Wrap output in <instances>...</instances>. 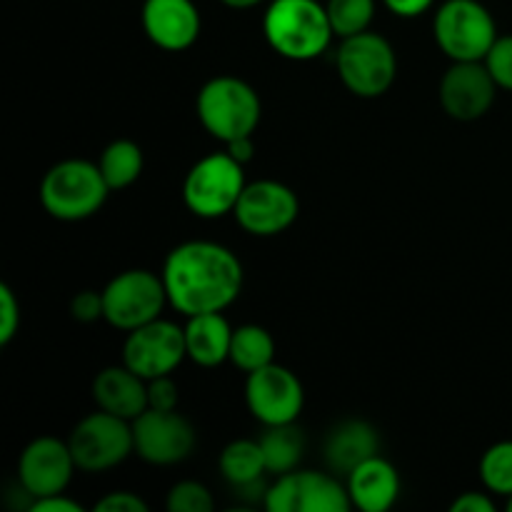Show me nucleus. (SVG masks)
<instances>
[{"label": "nucleus", "mask_w": 512, "mask_h": 512, "mask_svg": "<svg viewBox=\"0 0 512 512\" xmlns=\"http://www.w3.org/2000/svg\"><path fill=\"white\" fill-rule=\"evenodd\" d=\"M168 303L185 318L223 313L243 290V263L230 248L210 240H188L173 248L163 265Z\"/></svg>", "instance_id": "f257e3e1"}, {"label": "nucleus", "mask_w": 512, "mask_h": 512, "mask_svg": "<svg viewBox=\"0 0 512 512\" xmlns=\"http://www.w3.org/2000/svg\"><path fill=\"white\" fill-rule=\"evenodd\" d=\"M263 33L280 58L315 60L335 38L328 8L318 0H273L263 15Z\"/></svg>", "instance_id": "f03ea898"}, {"label": "nucleus", "mask_w": 512, "mask_h": 512, "mask_svg": "<svg viewBox=\"0 0 512 512\" xmlns=\"http://www.w3.org/2000/svg\"><path fill=\"white\" fill-rule=\"evenodd\" d=\"M198 120L213 138L230 143L235 138H250L263 115L253 85L235 75H218L208 80L198 93Z\"/></svg>", "instance_id": "7ed1b4c3"}, {"label": "nucleus", "mask_w": 512, "mask_h": 512, "mask_svg": "<svg viewBox=\"0 0 512 512\" xmlns=\"http://www.w3.org/2000/svg\"><path fill=\"white\" fill-rule=\"evenodd\" d=\"M110 185L105 183L100 165L90 160L70 158L53 165L40 183V203L58 220H85L105 205Z\"/></svg>", "instance_id": "20e7f679"}, {"label": "nucleus", "mask_w": 512, "mask_h": 512, "mask_svg": "<svg viewBox=\"0 0 512 512\" xmlns=\"http://www.w3.org/2000/svg\"><path fill=\"white\" fill-rule=\"evenodd\" d=\"M335 63L343 85L358 98H380L388 93L398 73L393 45L388 38L370 30L343 38Z\"/></svg>", "instance_id": "39448f33"}, {"label": "nucleus", "mask_w": 512, "mask_h": 512, "mask_svg": "<svg viewBox=\"0 0 512 512\" xmlns=\"http://www.w3.org/2000/svg\"><path fill=\"white\" fill-rule=\"evenodd\" d=\"M243 163L230 153L205 155L185 175L183 200L198 218L215 220L233 213L245 190Z\"/></svg>", "instance_id": "423d86ee"}, {"label": "nucleus", "mask_w": 512, "mask_h": 512, "mask_svg": "<svg viewBox=\"0 0 512 512\" xmlns=\"http://www.w3.org/2000/svg\"><path fill=\"white\" fill-rule=\"evenodd\" d=\"M435 43L450 60H485L498 28L480 0H445L433 20Z\"/></svg>", "instance_id": "0eeeda50"}, {"label": "nucleus", "mask_w": 512, "mask_h": 512, "mask_svg": "<svg viewBox=\"0 0 512 512\" xmlns=\"http://www.w3.org/2000/svg\"><path fill=\"white\" fill-rule=\"evenodd\" d=\"M165 303H168V290L163 275L143 268L123 270L103 288V318L125 333L150 320H158Z\"/></svg>", "instance_id": "6e6552de"}, {"label": "nucleus", "mask_w": 512, "mask_h": 512, "mask_svg": "<svg viewBox=\"0 0 512 512\" xmlns=\"http://www.w3.org/2000/svg\"><path fill=\"white\" fill-rule=\"evenodd\" d=\"M70 453L85 473H103L135 453L133 423L113 413H90L70 433Z\"/></svg>", "instance_id": "1a4fd4ad"}, {"label": "nucleus", "mask_w": 512, "mask_h": 512, "mask_svg": "<svg viewBox=\"0 0 512 512\" xmlns=\"http://www.w3.org/2000/svg\"><path fill=\"white\" fill-rule=\"evenodd\" d=\"M263 505L270 512H348L353 500L348 485L340 483L335 473L290 470L270 485Z\"/></svg>", "instance_id": "9d476101"}, {"label": "nucleus", "mask_w": 512, "mask_h": 512, "mask_svg": "<svg viewBox=\"0 0 512 512\" xmlns=\"http://www.w3.org/2000/svg\"><path fill=\"white\" fill-rule=\"evenodd\" d=\"M183 358H188L185 330L163 318L130 330L123 343V365L143 380L170 375L183 363Z\"/></svg>", "instance_id": "9b49d317"}, {"label": "nucleus", "mask_w": 512, "mask_h": 512, "mask_svg": "<svg viewBox=\"0 0 512 512\" xmlns=\"http://www.w3.org/2000/svg\"><path fill=\"white\" fill-rule=\"evenodd\" d=\"M245 403L255 420L268 425H288L298 420L305 405V390L298 375L283 365H265L248 373L245 380Z\"/></svg>", "instance_id": "f8f14e48"}, {"label": "nucleus", "mask_w": 512, "mask_h": 512, "mask_svg": "<svg viewBox=\"0 0 512 512\" xmlns=\"http://www.w3.org/2000/svg\"><path fill=\"white\" fill-rule=\"evenodd\" d=\"M135 453L150 465H178L195 448V428L178 410L148 408L133 420Z\"/></svg>", "instance_id": "ddd939ff"}, {"label": "nucleus", "mask_w": 512, "mask_h": 512, "mask_svg": "<svg viewBox=\"0 0 512 512\" xmlns=\"http://www.w3.org/2000/svg\"><path fill=\"white\" fill-rule=\"evenodd\" d=\"M300 213L298 195L278 180H255L245 185L233 215L245 233L273 238L285 233Z\"/></svg>", "instance_id": "4468645a"}, {"label": "nucleus", "mask_w": 512, "mask_h": 512, "mask_svg": "<svg viewBox=\"0 0 512 512\" xmlns=\"http://www.w3.org/2000/svg\"><path fill=\"white\" fill-rule=\"evenodd\" d=\"M498 83L483 60H455L440 80V105L460 123L480 120L495 103Z\"/></svg>", "instance_id": "2eb2a0df"}, {"label": "nucleus", "mask_w": 512, "mask_h": 512, "mask_svg": "<svg viewBox=\"0 0 512 512\" xmlns=\"http://www.w3.org/2000/svg\"><path fill=\"white\" fill-rule=\"evenodd\" d=\"M75 465L70 445L58 438L33 440L28 448L20 453L18 460V480L20 488L30 498H45L53 493H65L70 478H73Z\"/></svg>", "instance_id": "dca6fc26"}, {"label": "nucleus", "mask_w": 512, "mask_h": 512, "mask_svg": "<svg viewBox=\"0 0 512 512\" xmlns=\"http://www.w3.org/2000/svg\"><path fill=\"white\" fill-rule=\"evenodd\" d=\"M143 30L158 48L180 53L200 35V10L193 0H145L140 10Z\"/></svg>", "instance_id": "f3484780"}, {"label": "nucleus", "mask_w": 512, "mask_h": 512, "mask_svg": "<svg viewBox=\"0 0 512 512\" xmlns=\"http://www.w3.org/2000/svg\"><path fill=\"white\" fill-rule=\"evenodd\" d=\"M93 400L100 410L133 423L148 410V380L140 378L128 365L105 368L93 380Z\"/></svg>", "instance_id": "a211bd4d"}, {"label": "nucleus", "mask_w": 512, "mask_h": 512, "mask_svg": "<svg viewBox=\"0 0 512 512\" xmlns=\"http://www.w3.org/2000/svg\"><path fill=\"white\" fill-rule=\"evenodd\" d=\"M353 508L363 512H388L400 498V475L393 463L375 455L360 463L345 478Z\"/></svg>", "instance_id": "6ab92c4d"}, {"label": "nucleus", "mask_w": 512, "mask_h": 512, "mask_svg": "<svg viewBox=\"0 0 512 512\" xmlns=\"http://www.w3.org/2000/svg\"><path fill=\"white\" fill-rule=\"evenodd\" d=\"M380 455V435L365 420H343L325 440V463L330 473L348 478L360 463Z\"/></svg>", "instance_id": "aec40b11"}, {"label": "nucleus", "mask_w": 512, "mask_h": 512, "mask_svg": "<svg viewBox=\"0 0 512 512\" xmlns=\"http://www.w3.org/2000/svg\"><path fill=\"white\" fill-rule=\"evenodd\" d=\"M185 350L200 368H218L230 360L233 328L220 313H200L185 323Z\"/></svg>", "instance_id": "412c9836"}, {"label": "nucleus", "mask_w": 512, "mask_h": 512, "mask_svg": "<svg viewBox=\"0 0 512 512\" xmlns=\"http://www.w3.org/2000/svg\"><path fill=\"white\" fill-rule=\"evenodd\" d=\"M260 450H263L265 468L268 473L285 475L290 470H298L305 453V438L295 423L288 425H268L260 435Z\"/></svg>", "instance_id": "4be33fe9"}, {"label": "nucleus", "mask_w": 512, "mask_h": 512, "mask_svg": "<svg viewBox=\"0 0 512 512\" xmlns=\"http://www.w3.org/2000/svg\"><path fill=\"white\" fill-rule=\"evenodd\" d=\"M220 473L233 488H245V485L263 480V473H268V468H265L258 440H233L230 445H225L220 453Z\"/></svg>", "instance_id": "5701e85b"}, {"label": "nucleus", "mask_w": 512, "mask_h": 512, "mask_svg": "<svg viewBox=\"0 0 512 512\" xmlns=\"http://www.w3.org/2000/svg\"><path fill=\"white\" fill-rule=\"evenodd\" d=\"M275 340L260 325H240L233 330V343H230V363L243 373H255L273 363Z\"/></svg>", "instance_id": "b1692460"}, {"label": "nucleus", "mask_w": 512, "mask_h": 512, "mask_svg": "<svg viewBox=\"0 0 512 512\" xmlns=\"http://www.w3.org/2000/svg\"><path fill=\"white\" fill-rule=\"evenodd\" d=\"M98 165L110 190H123L143 173V150L133 140H115L100 153Z\"/></svg>", "instance_id": "393cba45"}, {"label": "nucleus", "mask_w": 512, "mask_h": 512, "mask_svg": "<svg viewBox=\"0 0 512 512\" xmlns=\"http://www.w3.org/2000/svg\"><path fill=\"white\" fill-rule=\"evenodd\" d=\"M325 8H328L333 33L343 40L370 28L375 15V0H328Z\"/></svg>", "instance_id": "a878e982"}, {"label": "nucleus", "mask_w": 512, "mask_h": 512, "mask_svg": "<svg viewBox=\"0 0 512 512\" xmlns=\"http://www.w3.org/2000/svg\"><path fill=\"white\" fill-rule=\"evenodd\" d=\"M480 478L483 485L495 495H512V440L490 445L480 458Z\"/></svg>", "instance_id": "bb28decb"}, {"label": "nucleus", "mask_w": 512, "mask_h": 512, "mask_svg": "<svg viewBox=\"0 0 512 512\" xmlns=\"http://www.w3.org/2000/svg\"><path fill=\"white\" fill-rule=\"evenodd\" d=\"M213 505L210 490L203 483H195V480H183V483L173 485L168 493L170 512H210Z\"/></svg>", "instance_id": "cd10ccee"}, {"label": "nucleus", "mask_w": 512, "mask_h": 512, "mask_svg": "<svg viewBox=\"0 0 512 512\" xmlns=\"http://www.w3.org/2000/svg\"><path fill=\"white\" fill-rule=\"evenodd\" d=\"M483 63L488 65L498 88L512 93V35H498Z\"/></svg>", "instance_id": "c85d7f7f"}, {"label": "nucleus", "mask_w": 512, "mask_h": 512, "mask_svg": "<svg viewBox=\"0 0 512 512\" xmlns=\"http://www.w3.org/2000/svg\"><path fill=\"white\" fill-rule=\"evenodd\" d=\"M20 330V303L8 285H0V345H8Z\"/></svg>", "instance_id": "c756f323"}, {"label": "nucleus", "mask_w": 512, "mask_h": 512, "mask_svg": "<svg viewBox=\"0 0 512 512\" xmlns=\"http://www.w3.org/2000/svg\"><path fill=\"white\" fill-rule=\"evenodd\" d=\"M70 313L78 323H95L105 315L103 308V290H80L75 298L70 300Z\"/></svg>", "instance_id": "7c9ffc66"}, {"label": "nucleus", "mask_w": 512, "mask_h": 512, "mask_svg": "<svg viewBox=\"0 0 512 512\" xmlns=\"http://www.w3.org/2000/svg\"><path fill=\"white\" fill-rule=\"evenodd\" d=\"M178 385L173 383L170 375L148 380V408L155 410H175L178 408Z\"/></svg>", "instance_id": "2f4dec72"}, {"label": "nucleus", "mask_w": 512, "mask_h": 512, "mask_svg": "<svg viewBox=\"0 0 512 512\" xmlns=\"http://www.w3.org/2000/svg\"><path fill=\"white\" fill-rule=\"evenodd\" d=\"M95 512H148V503L130 490H115L95 503Z\"/></svg>", "instance_id": "473e14b6"}, {"label": "nucleus", "mask_w": 512, "mask_h": 512, "mask_svg": "<svg viewBox=\"0 0 512 512\" xmlns=\"http://www.w3.org/2000/svg\"><path fill=\"white\" fill-rule=\"evenodd\" d=\"M80 508L75 500L65 498L63 493H53V495H45V498H35L30 503V512H80Z\"/></svg>", "instance_id": "72a5a7b5"}, {"label": "nucleus", "mask_w": 512, "mask_h": 512, "mask_svg": "<svg viewBox=\"0 0 512 512\" xmlns=\"http://www.w3.org/2000/svg\"><path fill=\"white\" fill-rule=\"evenodd\" d=\"M383 3L398 18H418L433 8L435 0H383Z\"/></svg>", "instance_id": "f704fd0d"}, {"label": "nucleus", "mask_w": 512, "mask_h": 512, "mask_svg": "<svg viewBox=\"0 0 512 512\" xmlns=\"http://www.w3.org/2000/svg\"><path fill=\"white\" fill-rule=\"evenodd\" d=\"M453 512H493L495 503L485 493H463L450 505Z\"/></svg>", "instance_id": "c9c22d12"}, {"label": "nucleus", "mask_w": 512, "mask_h": 512, "mask_svg": "<svg viewBox=\"0 0 512 512\" xmlns=\"http://www.w3.org/2000/svg\"><path fill=\"white\" fill-rule=\"evenodd\" d=\"M225 153H230L238 163L245 165L253 158V135H250V138H235L230 140V143H225Z\"/></svg>", "instance_id": "e433bc0d"}, {"label": "nucleus", "mask_w": 512, "mask_h": 512, "mask_svg": "<svg viewBox=\"0 0 512 512\" xmlns=\"http://www.w3.org/2000/svg\"><path fill=\"white\" fill-rule=\"evenodd\" d=\"M223 5H228V8H235V10H248V8H255V5L265 3V0H220Z\"/></svg>", "instance_id": "4c0bfd02"}, {"label": "nucleus", "mask_w": 512, "mask_h": 512, "mask_svg": "<svg viewBox=\"0 0 512 512\" xmlns=\"http://www.w3.org/2000/svg\"><path fill=\"white\" fill-rule=\"evenodd\" d=\"M508 510L512 512V495H510V498H508Z\"/></svg>", "instance_id": "58836bf2"}]
</instances>
